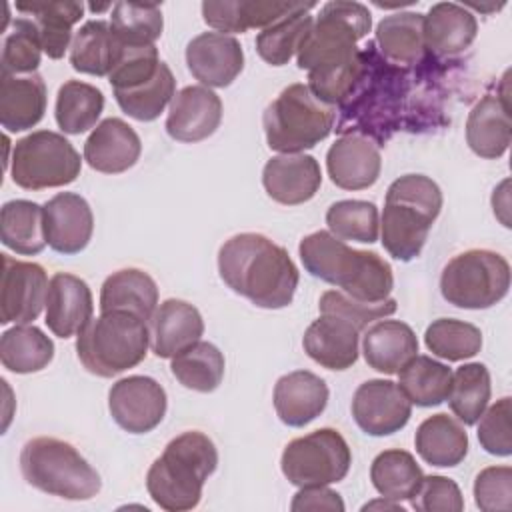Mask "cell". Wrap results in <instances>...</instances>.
<instances>
[{"label": "cell", "instance_id": "cell-1", "mask_svg": "<svg viewBox=\"0 0 512 512\" xmlns=\"http://www.w3.org/2000/svg\"><path fill=\"white\" fill-rule=\"evenodd\" d=\"M218 272L232 292L266 310L292 304L300 282L288 250L258 232L228 238L218 250Z\"/></svg>", "mask_w": 512, "mask_h": 512}, {"label": "cell", "instance_id": "cell-2", "mask_svg": "<svg viewBox=\"0 0 512 512\" xmlns=\"http://www.w3.org/2000/svg\"><path fill=\"white\" fill-rule=\"evenodd\" d=\"M298 254L310 276L338 286L356 300L380 302L390 298L392 268L376 252L350 248L328 230H318L300 240Z\"/></svg>", "mask_w": 512, "mask_h": 512}, {"label": "cell", "instance_id": "cell-3", "mask_svg": "<svg viewBox=\"0 0 512 512\" xmlns=\"http://www.w3.org/2000/svg\"><path fill=\"white\" fill-rule=\"evenodd\" d=\"M406 96V74L384 60L374 42L364 48V72L340 104L342 120L336 126L340 134H360L374 140L378 146L392 136L400 126V106Z\"/></svg>", "mask_w": 512, "mask_h": 512}, {"label": "cell", "instance_id": "cell-4", "mask_svg": "<svg viewBox=\"0 0 512 512\" xmlns=\"http://www.w3.org/2000/svg\"><path fill=\"white\" fill-rule=\"evenodd\" d=\"M218 466L214 442L200 430L172 438L146 474L150 498L168 512L192 510L202 500V488Z\"/></svg>", "mask_w": 512, "mask_h": 512}, {"label": "cell", "instance_id": "cell-5", "mask_svg": "<svg viewBox=\"0 0 512 512\" xmlns=\"http://www.w3.org/2000/svg\"><path fill=\"white\" fill-rule=\"evenodd\" d=\"M440 210L442 190L432 178L424 174L396 178L386 190L380 216L384 250L400 262L418 258Z\"/></svg>", "mask_w": 512, "mask_h": 512}, {"label": "cell", "instance_id": "cell-6", "mask_svg": "<svg viewBox=\"0 0 512 512\" xmlns=\"http://www.w3.org/2000/svg\"><path fill=\"white\" fill-rule=\"evenodd\" d=\"M370 26L372 14L364 4L326 2L296 50L298 68L308 70V76H326L350 66L360 52L356 44L370 32Z\"/></svg>", "mask_w": 512, "mask_h": 512}, {"label": "cell", "instance_id": "cell-7", "mask_svg": "<svg viewBox=\"0 0 512 512\" xmlns=\"http://www.w3.org/2000/svg\"><path fill=\"white\" fill-rule=\"evenodd\" d=\"M150 330L146 320L110 310L92 318L76 336V354L82 366L100 378H112L138 366L148 352Z\"/></svg>", "mask_w": 512, "mask_h": 512}, {"label": "cell", "instance_id": "cell-8", "mask_svg": "<svg viewBox=\"0 0 512 512\" xmlns=\"http://www.w3.org/2000/svg\"><path fill=\"white\" fill-rule=\"evenodd\" d=\"M20 472L32 488L66 500H90L102 488L96 468L70 442L54 436L22 446Z\"/></svg>", "mask_w": 512, "mask_h": 512}, {"label": "cell", "instance_id": "cell-9", "mask_svg": "<svg viewBox=\"0 0 512 512\" xmlns=\"http://www.w3.org/2000/svg\"><path fill=\"white\" fill-rule=\"evenodd\" d=\"M336 108L318 100L308 84L286 86L264 110L262 126L270 150L300 154L314 148L334 128Z\"/></svg>", "mask_w": 512, "mask_h": 512}, {"label": "cell", "instance_id": "cell-10", "mask_svg": "<svg viewBox=\"0 0 512 512\" xmlns=\"http://www.w3.org/2000/svg\"><path fill=\"white\" fill-rule=\"evenodd\" d=\"M510 288L508 260L488 248L456 254L440 274V292L456 308L484 310L498 304Z\"/></svg>", "mask_w": 512, "mask_h": 512}, {"label": "cell", "instance_id": "cell-11", "mask_svg": "<svg viewBox=\"0 0 512 512\" xmlns=\"http://www.w3.org/2000/svg\"><path fill=\"white\" fill-rule=\"evenodd\" d=\"M82 160L68 138L52 130H36L12 148L10 176L24 190H44L72 184Z\"/></svg>", "mask_w": 512, "mask_h": 512}, {"label": "cell", "instance_id": "cell-12", "mask_svg": "<svg viewBox=\"0 0 512 512\" xmlns=\"http://www.w3.org/2000/svg\"><path fill=\"white\" fill-rule=\"evenodd\" d=\"M350 464V446L334 428H318L290 440L280 458L282 474L298 488L340 482L346 478Z\"/></svg>", "mask_w": 512, "mask_h": 512}, {"label": "cell", "instance_id": "cell-13", "mask_svg": "<svg viewBox=\"0 0 512 512\" xmlns=\"http://www.w3.org/2000/svg\"><path fill=\"white\" fill-rule=\"evenodd\" d=\"M166 408V390L150 376L120 378L108 392L112 420L130 434L152 432L164 420Z\"/></svg>", "mask_w": 512, "mask_h": 512}, {"label": "cell", "instance_id": "cell-14", "mask_svg": "<svg viewBox=\"0 0 512 512\" xmlns=\"http://www.w3.org/2000/svg\"><path fill=\"white\" fill-rule=\"evenodd\" d=\"M46 270L36 262L14 260L2 254L0 324H30L46 306Z\"/></svg>", "mask_w": 512, "mask_h": 512}, {"label": "cell", "instance_id": "cell-15", "mask_svg": "<svg viewBox=\"0 0 512 512\" xmlns=\"http://www.w3.org/2000/svg\"><path fill=\"white\" fill-rule=\"evenodd\" d=\"M352 416L368 436H390L402 430L412 416V402L392 380L362 382L352 396Z\"/></svg>", "mask_w": 512, "mask_h": 512}, {"label": "cell", "instance_id": "cell-16", "mask_svg": "<svg viewBox=\"0 0 512 512\" xmlns=\"http://www.w3.org/2000/svg\"><path fill=\"white\" fill-rule=\"evenodd\" d=\"M186 64L202 86L226 88L244 68V50L230 34L202 32L188 42Z\"/></svg>", "mask_w": 512, "mask_h": 512}, {"label": "cell", "instance_id": "cell-17", "mask_svg": "<svg viewBox=\"0 0 512 512\" xmlns=\"http://www.w3.org/2000/svg\"><path fill=\"white\" fill-rule=\"evenodd\" d=\"M222 122V100L206 86H186L170 102L166 132L176 142H200Z\"/></svg>", "mask_w": 512, "mask_h": 512}, {"label": "cell", "instance_id": "cell-18", "mask_svg": "<svg viewBox=\"0 0 512 512\" xmlns=\"http://www.w3.org/2000/svg\"><path fill=\"white\" fill-rule=\"evenodd\" d=\"M46 242L54 252H82L94 232L92 208L76 192H58L44 204Z\"/></svg>", "mask_w": 512, "mask_h": 512}, {"label": "cell", "instance_id": "cell-19", "mask_svg": "<svg viewBox=\"0 0 512 512\" xmlns=\"http://www.w3.org/2000/svg\"><path fill=\"white\" fill-rule=\"evenodd\" d=\"M326 170L342 190L370 188L382 170L380 146L360 134H342L326 152Z\"/></svg>", "mask_w": 512, "mask_h": 512}, {"label": "cell", "instance_id": "cell-20", "mask_svg": "<svg viewBox=\"0 0 512 512\" xmlns=\"http://www.w3.org/2000/svg\"><path fill=\"white\" fill-rule=\"evenodd\" d=\"M262 184L266 194L284 206L312 200L322 184L320 164L310 154H278L264 164Z\"/></svg>", "mask_w": 512, "mask_h": 512}, {"label": "cell", "instance_id": "cell-21", "mask_svg": "<svg viewBox=\"0 0 512 512\" xmlns=\"http://www.w3.org/2000/svg\"><path fill=\"white\" fill-rule=\"evenodd\" d=\"M94 314V300L88 284L70 272H56L48 282L46 326L58 338L78 334Z\"/></svg>", "mask_w": 512, "mask_h": 512}, {"label": "cell", "instance_id": "cell-22", "mask_svg": "<svg viewBox=\"0 0 512 512\" xmlns=\"http://www.w3.org/2000/svg\"><path fill=\"white\" fill-rule=\"evenodd\" d=\"M142 152L136 130L122 118H106L84 142L86 164L102 174H120L132 168Z\"/></svg>", "mask_w": 512, "mask_h": 512}, {"label": "cell", "instance_id": "cell-23", "mask_svg": "<svg viewBox=\"0 0 512 512\" xmlns=\"http://www.w3.org/2000/svg\"><path fill=\"white\" fill-rule=\"evenodd\" d=\"M360 330L338 314H320L304 332V352L322 368L348 370L358 360Z\"/></svg>", "mask_w": 512, "mask_h": 512}, {"label": "cell", "instance_id": "cell-24", "mask_svg": "<svg viewBox=\"0 0 512 512\" xmlns=\"http://www.w3.org/2000/svg\"><path fill=\"white\" fill-rule=\"evenodd\" d=\"M272 400L282 424L302 428L324 412L328 386L314 372L294 370L276 380Z\"/></svg>", "mask_w": 512, "mask_h": 512}, {"label": "cell", "instance_id": "cell-25", "mask_svg": "<svg viewBox=\"0 0 512 512\" xmlns=\"http://www.w3.org/2000/svg\"><path fill=\"white\" fill-rule=\"evenodd\" d=\"M204 334V320L196 306L168 298L150 318V348L158 358H174Z\"/></svg>", "mask_w": 512, "mask_h": 512}, {"label": "cell", "instance_id": "cell-26", "mask_svg": "<svg viewBox=\"0 0 512 512\" xmlns=\"http://www.w3.org/2000/svg\"><path fill=\"white\" fill-rule=\"evenodd\" d=\"M512 138L508 96L484 94L468 112L466 142L470 150L486 160L500 158Z\"/></svg>", "mask_w": 512, "mask_h": 512}, {"label": "cell", "instance_id": "cell-27", "mask_svg": "<svg viewBox=\"0 0 512 512\" xmlns=\"http://www.w3.org/2000/svg\"><path fill=\"white\" fill-rule=\"evenodd\" d=\"M46 112V84L40 74L0 72V124L6 132L34 128Z\"/></svg>", "mask_w": 512, "mask_h": 512}, {"label": "cell", "instance_id": "cell-28", "mask_svg": "<svg viewBox=\"0 0 512 512\" xmlns=\"http://www.w3.org/2000/svg\"><path fill=\"white\" fill-rule=\"evenodd\" d=\"M308 4V2H306ZM304 2L278 0H224L202 2L204 22L222 34H242L250 28H266L278 18L306 6Z\"/></svg>", "mask_w": 512, "mask_h": 512}, {"label": "cell", "instance_id": "cell-29", "mask_svg": "<svg viewBox=\"0 0 512 512\" xmlns=\"http://www.w3.org/2000/svg\"><path fill=\"white\" fill-rule=\"evenodd\" d=\"M418 352L414 330L402 320H376L364 330L362 354L366 364L380 374H398Z\"/></svg>", "mask_w": 512, "mask_h": 512}, {"label": "cell", "instance_id": "cell-30", "mask_svg": "<svg viewBox=\"0 0 512 512\" xmlns=\"http://www.w3.org/2000/svg\"><path fill=\"white\" fill-rule=\"evenodd\" d=\"M476 34V16L456 2H438L424 16V46L434 56H456L464 52Z\"/></svg>", "mask_w": 512, "mask_h": 512}, {"label": "cell", "instance_id": "cell-31", "mask_svg": "<svg viewBox=\"0 0 512 512\" xmlns=\"http://www.w3.org/2000/svg\"><path fill=\"white\" fill-rule=\"evenodd\" d=\"M122 54L124 44L112 32L110 22L88 20L72 38L70 64L82 74L110 76Z\"/></svg>", "mask_w": 512, "mask_h": 512}, {"label": "cell", "instance_id": "cell-32", "mask_svg": "<svg viewBox=\"0 0 512 512\" xmlns=\"http://www.w3.org/2000/svg\"><path fill=\"white\" fill-rule=\"evenodd\" d=\"M16 10L28 16L40 36L42 50L48 58L58 60L72 46V26L84 14L82 2H18Z\"/></svg>", "mask_w": 512, "mask_h": 512}, {"label": "cell", "instance_id": "cell-33", "mask_svg": "<svg viewBox=\"0 0 512 512\" xmlns=\"http://www.w3.org/2000/svg\"><path fill=\"white\" fill-rule=\"evenodd\" d=\"M158 308V286L154 278L140 268H122L112 272L100 288V312L126 310L150 320Z\"/></svg>", "mask_w": 512, "mask_h": 512}, {"label": "cell", "instance_id": "cell-34", "mask_svg": "<svg viewBox=\"0 0 512 512\" xmlns=\"http://www.w3.org/2000/svg\"><path fill=\"white\" fill-rule=\"evenodd\" d=\"M414 446L426 464L452 468L458 466L468 454V434L458 420L440 412L428 416L418 426Z\"/></svg>", "mask_w": 512, "mask_h": 512}, {"label": "cell", "instance_id": "cell-35", "mask_svg": "<svg viewBox=\"0 0 512 512\" xmlns=\"http://www.w3.org/2000/svg\"><path fill=\"white\" fill-rule=\"evenodd\" d=\"M376 44L384 60L394 66H416L424 60V14L394 12L376 26Z\"/></svg>", "mask_w": 512, "mask_h": 512}, {"label": "cell", "instance_id": "cell-36", "mask_svg": "<svg viewBox=\"0 0 512 512\" xmlns=\"http://www.w3.org/2000/svg\"><path fill=\"white\" fill-rule=\"evenodd\" d=\"M0 240L6 248L22 256L44 250V206L32 200H10L0 210Z\"/></svg>", "mask_w": 512, "mask_h": 512}, {"label": "cell", "instance_id": "cell-37", "mask_svg": "<svg viewBox=\"0 0 512 512\" xmlns=\"http://www.w3.org/2000/svg\"><path fill=\"white\" fill-rule=\"evenodd\" d=\"M54 358V342L36 326L16 324L0 336L2 366L14 374L44 370Z\"/></svg>", "mask_w": 512, "mask_h": 512}, {"label": "cell", "instance_id": "cell-38", "mask_svg": "<svg viewBox=\"0 0 512 512\" xmlns=\"http://www.w3.org/2000/svg\"><path fill=\"white\" fill-rule=\"evenodd\" d=\"M450 384L452 370L426 354H416L398 372L400 390L412 404L422 408L442 404L448 398Z\"/></svg>", "mask_w": 512, "mask_h": 512}, {"label": "cell", "instance_id": "cell-39", "mask_svg": "<svg viewBox=\"0 0 512 512\" xmlns=\"http://www.w3.org/2000/svg\"><path fill=\"white\" fill-rule=\"evenodd\" d=\"M102 110L104 94L100 88L80 80H66L58 88L54 116L64 134H82L94 128Z\"/></svg>", "mask_w": 512, "mask_h": 512}, {"label": "cell", "instance_id": "cell-40", "mask_svg": "<svg viewBox=\"0 0 512 512\" xmlns=\"http://www.w3.org/2000/svg\"><path fill=\"white\" fill-rule=\"evenodd\" d=\"M424 474L416 458L400 448L380 452L370 466V480L376 492L390 500H412Z\"/></svg>", "mask_w": 512, "mask_h": 512}, {"label": "cell", "instance_id": "cell-41", "mask_svg": "<svg viewBox=\"0 0 512 512\" xmlns=\"http://www.w3.org/2000/svg\"><path fill=\"white\" fill-rule=\"evenodd\" d=\"M224 354L212 344L198 340L170 362L172 376L188 390L194 392H214L224 378Z\"/></svg>", "mask_w": 512, "mask_h": 512}, {"label": "cell", "instance_id": "cell-42", "mask_svg": "<svg viewBox=\"0 0 512 512\" xmlns=\"http://www.w3.org/2000/svg\"><path fill=\"white\" fill-rule=\"evenodd\" d=\"M314 6V2H308L304 8L290 12L262 28V32L256 36V50L264 62L270 66H284L290 62L304 34L314 22V16L308 14Z\"/></svg>", "mask_w": 512, "mask_h": 512}, {"label": "cell", "instance_id": "cell-43", "mask_svg": "<svg viewBox=\"0 0 512 512\" xmlns=\"http://www.w3.org/2000/svg\"><path fill=\"white\" fill-rule=\"evenodd\" d=\"M174 96H176V80L166 62L160 64L158 72L152 78L128 90L114 92V98L122 108V112L138 122L156 120L164 112V108L172 102Z\"/></svg>", "mask_w": 512, "mask_h": 512}, {"label": "cell", "instance_id": "cell-44", "mask_svg": "<svg viewBox=\"0 0 512 512\" xmlns=\"http://www.w3.org/2000/svg\"><path fill=\"white\" fill-rule=\"evenodd\" d=\"M492 394L490 372L482 362H468L452 372V384L448 392V406L454 416L472 426L488 408Z\"/></svg>", "mask_w": 512, "mask_h": 512}, {"label": "cell", "instance_id": "cell-45", "mask_svg": "<svg viewBox=\"0 0 512 512\" xmlns=\"http://www.w3.org/2000/svg\"><path fill=\"white\" fill-rule=\"evenodd\" d=\"M426 348L448 362L472 358L482 348V332L478 326L458 318H438L424 332Z\"/></svg>", "mask_w": 512, "mask_h": 512}, {"label": "cell", "instance_id": "cell-46", "mask_svg": "<svg viewBox=\"0 0 512 512\" xmlns=\"http://www.w3.org/2000/svg\"><path fill=\"white\" fill-rule=\"evenodd\" d=\"M110 28L124 46H152L162 36V10L156 4L116 2L110 14Z\"/></svg>", "mask_w": 512, "mask_h": 512}, {"label": "cell", "instance_id": "cell-47", "mask_svg": "<svg viewBox=\"0 0 512 512\" xmlns=\"http://www.w3.org/2000/svg\"><path fill=\"white\" fill-rule=\"evenodd\" d=\"M330 234L340 240L374 244L380 234V216L374 202L368 200H338L326 210Z\"/></svg>", "mask_w": 512, "mask_h": 512}, {"label": "cell", "instance_id": "cell-48", "mask_svg": "<svg viewBox=\"0 0 512 512\" xmlns=\"http://www.w3.org/2000/svg\"><path fill=\"white\" fill-rule=\"evenodd\" d=\"M42 42L28 16L12 20V30L4 36L0 68L8 74H32L42 58Z\"/></svg>", "mask_w": 512, "mask_h": 512}, {"label": "cell", "instance_id": "cell-49", "mask_svg": "<svg viewBox=\"0 0 512 512\" xmlns=\"http://www.w3.org/2000/svg\"><path fill=\"white\" fill-rule=\"evenodd\" d=\"M396 308L398 302L394 298H386L380 302H362L344 294L342 290H326L318 302L320 314H338L350 320L358 330H364L368 328V324L394 314Z\"/></svg>", "mask_w": 512, "mask_h": 512}, {"label": "cell", "instance_id": "cell-50", "mask_svg": "<svg viewBox=\"0 0 512 512\" xmlns=\"http://www.w3.org/2000/svg\"><path fill=\"white\" fill-rule=\"evenodd\" d=\"M478 442L492 456L512 454V398L496 400L478 418Z\"/></svg>", "mask_w": 512, "mask_h": 512}, {"label": "cell", "instance_id": "cell-51", "mask_svg": "<svg viewBox=\"0 0 512 512\" xmlns=\"http://www.w3.org/2000/svg\"><path fill=\"white\" fill-rule=\"evenodd\" d=\"M474 502L484 512H508L512 508V468L488 466L474 480Z\"/></svg>", "mask_w": 512, "mask_h": 512}, {"label": "cell", "instance_id": "cell-52", "mask_svg": "<svg viewBox=\"0 0 512 512\" xmlns=\"http://www.w3.org/2000/svg\"><path fill=\"white\" fill-rule=\"evenodd\" d=\"M412 508L418 512H460L464 510V498L460 486L446 476H424L416 494L412 496Z\"/></svg>", "mask_w": 512, "mask_h": 512}, {"label": "cell", "instance_id": "cell-53", "mask_svg": "<svg viewBox=\"0 0 512 512\" xmlns=\"http://www.w3.org/2000/svg\"><path fill=\"white\" fill-rule=\"evenodd\" d=\"M344 500L338 492L330 490L328 486H306L300 488L292 502L290 510L294 512H306V510H332V512H344Z\"/></svg>", "mask_w": 512, "mask_h": 512}, {"label": "cell", "instance_id": "cell-54", "mask_svg": "<svg viewBox=\"0 0 512 512\" xmlns=\"http://www.w3.org/2000/svg\"><path fill=\"white\" fill-rule=\"evenodd\" d=\"M362 510H394V512H404L406 508H404L400 502L382 496V498H378V500H372V502L364 504Z\"/></svg>", "mask_w": 512, "mask_h": 512}]
</instances>
